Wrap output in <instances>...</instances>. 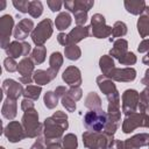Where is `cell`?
<instances>
[{"label": "cell", "mask_w": 149, "mask_h": 149, "mask_svg": "<svg viewBox=\"0 0 149 149\" xmlns=\"http://www.w3.org/2000/svg\"><path fill=\"white\" fill-rule=\"evenodd\" d=\"M21 123L23 126L26 136L29 139H37L41 134H43V123L38 121V113L35 108L23 112Z\"/></svg>", "instance_id": "6da1fadb"}, {"label": "cell", "mask_w": 149, "mask_h": 149, "mask_svg": "<svg viewBox=\"0 0 149 149\" xmlns=\"http://www.w3.org/2000/svg\"><path fill=\"white\" fill-rule=\"evenodd\" d=\"M113 140V136L107 135L104 132L86 130L83 133V143L87 149H108Z\"/></svg>", "instance_id": "7a4b0ae2"}, {"label": "cell", "mask_w": 149, "mask_h": 149, "mask_svg": "<svg viewBox=\"0 0 149 149\" xmlns=\"http://www.w3.org/2000/svg\"><path fill=\"white\" fill-rule=\"evenodd\" d=\"M108 118L107 112L101 109L98 111H88L84 115V127L90 132H104Z\"/></svg>", "instance_id": "3957f363"}, {"label": "cell", "mask_w": 149, "mask_h": 149, "mask_svg": "<svg viewBox=\"0 0 149 149\" xmlns=\"http://www.w3.org/2000/svg\"><path fill=\"white\" fill-rule=\"evenodd\" d=\"M54 31L52 21L50 19H43L41 22L37 23V26L34 28L31 33V40L36 47L44 45V43L51 37Z\"/></svg>", "instance_id": "277c9868"}, {"label": "cell", "mask_w": 149, "mask_h": 149, "mask_svg": "<svg viewBox=\"0 0 149 149\" xmlns=\"http://www.w3.org/2000/svg\"><path fill=\"white\" fill-rule=\"evenodd\" d=\"M149 128V115L142 112H136L127 115L122 121V132L125 134H130L137 128Z\"/></svg>", "instance_id": "5b68a950"}, {"label": "cell", "mask_w": 149, "mask_h": 149, "mask_svg": "<svg viewBox=\"0 0 149 149\" xmlns=\"http://www.w3.org/2000/svg\"><path fill=\"white\" fill-rule=\"evenodd\" d=\"M64 130L65 129L59 123H57L51 116L47 118L43 121V139H44L45 143L62 141Z\"/></svg>", "instance_id": "8992f818"}, {"label": "cell", "mask_w": 149, "mask_h": 149, "mask_svg": "<svg viewBox=\"0 0 149 149\" xmlns=\"http://www.w3.org/2000/svg\"><path fill=\"white\" fill-rule=\"evenodd\" d=\"M91 35L95 38H107L112 35V27L106 24V19L102 14L95 13L91 17Z\"/></svg>", "instance_id": "52a82bcc"}, {"label": "cell", "mask_w": 149, "mask_h": 149, "mask_svg": "<svg viewBox=\"0 0 149 149\" xmlns=\"http://www.w3.org/2000/svg\"><path fill=\"white\" fill-rule=\"evenodd\" d=\"M122 113L127 116L139 111L140 93L136 90L128 88L122 93Z\"/></svg>", "instance_id": "ba28073f"}, {"label": "cell", "mask_w": 149, "mask_h": 149, "mask_svg": "<svg viewBox=\"0 0 149 149\" xmlns=\"http://www.w3.org/2000/svg\"><path fill=\"white\" fill-rule=\"evenodd\" d=\"M12 33H14V19L9 14H5L0 17V45L2 49H7Z\"/></svg>", "instance_id": "9c48e42d"}, {"label": "cell", "mask_w": 149, "mask_h": 149, "mask_svg": "<svg viewBox=\"0 0 149 149\" xmlns=\"http://www.w3.org/2000/svg\"><path fill=\"white\" fill-rule=\"evenodd\" d=\"M108 101L107 107V118L108 121H112L114 123H120L121 121V109H120V94L119 91L114 92L113 94L106 97Z\"/></svg>", "instance_id": "30bf717a"}, {"label": "cell", "mask_w": 149, "mask_h": 149, "mask_svg": "<svg viewBox=\"0 0 149 149\" xmlns=\"http://www.w3.org/2000/svg\"><path fill=\"white\" fill-rule=\"evenodd\" d=\"M3 135L10 143H16L22 140H24L26 133L23 129V126L19 121H10L5 128H3Z\"/></svg>", "instance_id": "8fae6325"}, {"label": "cell", "mask_w": 149, "mask_h": 149, "mask_svg": "<svg viewBox=\"0 0 149 149\" xmlns=\"http://www.w3.org/2000/svg\"><path fill=\"white\" fill-rule=\"evenodd\" d=\"M6 51V55L10 58H19V57H27L29 55V52H31V47L28 42H24V41H13L8 44L7 49L5 50Z\"/></svg>", "instance_id": "7c38bea8"}, {"label": "cell", "mask_w": 149, "mask_h": 149, "mask_svg": "<svg viewBox=\"0 0 149 149\" xmlns=\"http://www.w3.org/2000/svg\"><path fill=\"white\" fill-rule=\"evenodd\" d=\"M34 66H35V64H34V62L31 61L30 57H24L19 62L17 72L20 74V78H19L20 83L27 84V85L31 84V81L34 80L33 79V74L35 72Z\"/></svg>", "instance_id": "4fadbf2b"}, {"label": "cell", "mask_w": 149, "mask_h": 149, "mask_svg": "<svg viewBox=\"0 0 149 149\" xmlns=\"http://www.w3.org/2000/svg\"><path fill=\"white\" fill-rule=\"evenodd\" d=\"M106 77L112 79L113 81L130 83V81L135 80V78H136V70L132 66H129V68H114Z\"/></svg>", "instance_id": "5bb4252c"}, {"label": "cell", "mask_w": 149, "mask_h": 149, "mask_svg": "<svg viewBox=\"0 0 149 149\" xmlns=\"http://www.w3.org/2000/svg\"><path fill=\"white\" fill-rule=\"evenodd\" d=\"M34 28H35V27H34L33 20L23 17V19H21V20L19 21V23L15 26L13 36H14V38H15L16 41H24V40L28 37V35L33 33Z\"/></svg>", "instance_id": "9a60e30c"}, {"label": "cell", "mask_w": 149, "mask_h": 149, "mask_svg": "<svg viewBox=\"0 0 149 149\" xmlns=\"http://www.w3.org/2000/svg\"><path fill=\"white\" fill-rule=\"evenodd\" d=\"M2 91L7 95V98L17 100L19 97L23 95L24 88H23V86L19 81L8 78V79H5L2 81Z\"/></svg>", "instance_id": "2e32d148"}, {"label": "cell", "mask_w": 149, "mask_h": 149, "mask_svg": "<svg viewBox=\"0 0 149 149\" xmlns=\"http://www.w3.org/2000/svg\"><path fill=\"white\" fill-rule=\"evenodd\" d=\"M62 79L65 84H68L70 87H74V86H80L81 85V72L80 70L74 66H68L63 74H62Z\"/></svg>", "instance_id": "e0dca14e"}, {"label": "cell", "mask_w": 149, "mask_h": 149, "mask_svg": "<svg viewBox=\"0 0 149 149\" xmlns=\"http://www.w3.org/2000/svg\"><path fill=\"white\" fill-rule=\"evenodd\" d=\"M125 149H140L149 146V133H140L123 141Z\"/></svg>", "instance_id": "ac0fdd59"}, {"label": "cell", "mask_w": 149, "mask_h": 149, "mask_svg": "<svg viewBox=\"0 0 149 149\" xmlns=\"http://www.w3.org/2000/svg\"><path fill=\"white\" fill-rule=\"evenodd\" d=\"M94 5L93 0H68L64 2L65 8L71 12L72 14H76L78 12H88Z\"/></svg>", "instance_id": "d6986e66"}, {"label": "cell", "mask_w": 149, "mask_h": 149, "mask_svg": "<svg viewBox=\"0 0 149 149\" xmlns=\"http://www.w3.org/2000/svg\"><path fill=\"white\" fill-rule=\"evenodd\" d=\"M91 35V27L90 26H77L68 34L69 44H77L78 42L83 41L84 38Z\"/></svg>", "instance_id": "ffe728a7"}, {"label": "cell", "mask_w": 149, "mask_h": 149, "mask_svg": "<svg viewBox=\"0 0 149 149\" xmlns=\"http://www.w3.org/2000/svg\"><path fill=\"white\" fill-rule=\"evenodd\" d=\"M95 80H97V84H98L99 90H100L106 97H108V95H111V94H113L114 92L118 91V90H116V86H115V84H114V81H113L112 79L107 78V77L104 76V74L98 76Z\"/></svg>", "instance_id": "44dd1931"}, {"label": "cell", "mask_w": 149, "mask_h": 149, "mask_svg": "<svg viewBox=\"0 0 149 149\" xmlns=\"http://www.w3.org/2000/svg\"><path fill=\"white\" fill-rule=\"evenodd\" d=\"M1 114L3 118L8 119V120H13L16 114H17V102L15 99H10V98H6L2 107H1Z\"/></svg>", "instance_id": "7402d4cb"}, {"label": "cell", "mask_w": 149, "mask_h": 149, "mask_svg": "<svg viewBox=\"0 0 149 149\" xmlns=\"http://www.w3.org/2000/svg\"><path fill=\"white\" fill-rule=\"evenodd\" d=\"M126 52H128V42L125 38H118L114 41L113 47L109 50V56L119 61Z\"/></svg>", "instance_id": "603a6c76"}, {"label": "cell", "mask_w": 149, "mask_h": 149, "mask_svg": "<svg viewBox=\"0 0 149 149\" xmlns=\"http://www.w3.org/2000/svg\"><path fill=\"white\" fill-rule=\"evenodd\" d=\"M136 27H137V31H139L140 36L143 40L147 36H149V6H147L144 12L140 15Z\"/></svg>", "instance_id": "cb8c5ba5"}, {"label": "cell", "mask_w": 149, "mask_h": 149, "mask_svg": "<svg viewBox=\"0 0 149 149\" xmlns=\"http://www.w3.org/2000/svg\"><path fill=\"white\" fill-rule=\"evenodd\" d=\"M123 6L126 10L133 15H141L147 7L144 0H125Z\"/></svg>", "instance_id": "d4e9b609"}, {"label": "cell", "mask_w": 149, "mask_h": 149, "mask_svg": "<svg viewBox=\"0 0 149 149\" xmlns=\"http://www.w3.org/2000/svg\"><path fill=\"white\" fill-rule=\"evenodd\" d=\"M63 65V56L59 51H55L49 57V72L56 78L61 66Z\"/></svg>", "instance_id": "484cf974"}, {"label": "cell", "mask_w": 149, "mask_h": 149, "mask_svg": "<svg viewBox=\"0 0 149 149\" xmlns=\"http://www.w3.org/2000/svg\"><path fill=\"white\" fill-rule=\"evenodd\" d=\"M33 79H34V81H35L38 86H43V85L49 84L51 80H54L55 77L49 72V70H41V69H37V70H35V72H34V74H33Z\"/></svg>", "instance_id": "4316f807"}, {"label": "cell", "mask_w": 149, "mask_h": 149, "mask_svg": "<svg viewBox=\"0 0 149 149\" xmlns=\"http://www.w3.org/2000/svg\"><path fill=\"white\" fill-rule=\"evenodd\" d=\"M85 107L88 108L90 111H98L101 109V98L99 97L98 93L95 92H90L86 98H85V102H84Z\"/></svg>", "instance_id": "83f0119b"}, {"label": "cell", "mask_w": 149, "mask_h": 149, "mask_svg": "<svg viewBox=\"0 0 149 149\" xmlns=\"http://www.w3.org/2000/svg\"><path fill=\"white\" fill-rule=\"evenodd\" d=\"M71 22H72V17L71 15L68 13V12H61L57 16H56V20H55V26H56V29L62 31V30H65L66 28H69L71 26Z\"/></svg>", "instance_id": "f1b7e54d"}, {"label": "cell", "mask_w": 149, "mask_h": 149, "mask_svg": "<svg viewBox=\"0 0 149 149\" xmlns=\"http://www.w3.org/2000/svg\"><path fill=\"white\" fill-rule=\"evenodd\" d=\"M99 68H100L102 74L104 76H107L115 68L114 59L109 55H102L100 57V59H99Z\"/></svg>", "instance_id": "f546056e"}, {"label": "cell", "mask_w": 149, "mask_h": 149, "mask_svg": "<svg viewBox=\"0 0 149 149\" xmlns=\"http://www.w3.org/2000/svg\"><path fill=\"white\" fill-rule=\"evenodd\" d=\"M45 57H47V48L44 45L35 47L33 49L31 54H30V58H31V61L34 62L35 65L42 64L45 61Z\"/></svg>", "instance_id": "4dcf8cb0"}, {"label": "cell", "mask_w": 149, "mask_h": 149, "mask_svg": "<svg viewBox=\"0 0 149 149\" xmlns=\"http://www.w3.org/2000/svg\"><path fill=\"white\" fill-rule=\"evenodd\" d=\"M64 55L70 61H78L81 56V50L77 44H69L64 47Z\"/></svg>", "instance_id": "1f68e13d"}, {"label": "cell", "mask_w": 149, "mask_h": 149, "mask_svg": "<svg viewBox=\"0 0 149 149\" xmlns=\"http://www.w3.org/2000/svg\"><path fill=\"white\" fill-rule=\"evenodd\" d=\"M42 92V87L38 85H27V87L23 91V97L26 99L36 101L40 98V94Z\"/></svg>", "instance_id": "d6a6232c"}, {"label": "cell", "mask_w": 149, "mask_h": 149, "mask_svg": "<svg viewBox=\"0 0 149 149\" xmlns=\"http://www.w3.org/2000/svg\"><path fill=\"white\" fill-rule=\"evenodd\" d=\"M78 148V140L77 136L72 133L66 134L62 139V149H77Z\"/></svg>", "instance_id": "836d02e7"}, {"label": "cell", "mask_w": 149, "mask_h": 149, "mask_svg": "<svg viewBox=\"0 0 149 149\" xmlns=\"http://www.w3.org/2000/svg\"><path fill=\"white\" fill-rule=\"evenodd\" d=\"M58 97L57 94L55 93V91H48L44 93V97H43V102H44V106L48 108V109H52L57 106L58 104Z\"/></svg>", "instance_id": "e575fe53"}, {"label": "cell", "mask_w": 149, "mask_h": 149, "mask_svg": "<svg viewBox=\"0 0 149 149\" xmlns=\"http://www.w3.org/2000/svg\"><path fill=\"white\" fill-rule=\"evenodd\" d=\"M29 15L31 17H40L43 13V5L40 0H33L30 1V5H29V10H28Z\"/></svg>", "instance_id": "d590c367"}, {"label": "cell", "mask_w": 149, "mask_h": 149, "mask_svg": "<svg viewBox=\"0 0 149 149\" xmlns=\"http://www.w3.org/2000/svg\"><path fill=\"white\" fill-rule=\"evenodd\" d=\"M128 28L127 24L122 21H116L112 27V36L113 37H122L127 34Z\"/></svg>", "instance_id": "8d00e7d4"}, {"label": "cell", "mask_w": 149, "mask_h": 149, "mask_svg": "<svg viewBox=\"0 0 149 149\" xmlns=\"http://www.w3.org/2000/svg\"><path fill=\"white\" fill-rule=\"evenodd\" d=\"M51 118L57 122V123H59L65 130L69 128V122H68V115H66V113H64L63 111H56L52 115H51Z\"/></svg>", "instance_id": "74e56055"}, {"label": "cell", "mask_w": 149, "mask_h": 149, "mask_svg": "<svg viewBox=\"0 0 149 149\" xmlns=\"http://www.w3.org/2000/svg\"><path fill=\"white\" fill-rule=\"evenodd\" d=\"M136 61H137V58H136L135 54L132 52V51H128V52H126V54L119 59V63H120L121 65H127V68H129V65H134V64L136 63Z\"/></svg>", "instance_id": "f35d334b"}, {"label": "cell", "mask_w": 149, "mask_h": 149, "mask_svg": "<svg viewBox=\"0 0 149 149\" xmlns=\"http://www.w3.org/2000/svg\"><path fill=\"white\" fill-rule=\"evenodd\" d=\"M61 102H62L63 107H64L68 112H74V111H76V101H74L72 98H70V97L68 95V93H66L64 97L61 98Z\"/></svg>", "instance_id": "ab89813d"}, {"label": "cell", "mask_w": 149, "mask_h": 149, "mask_svg": "<svg viewBox=\"0 0 149 149\" xmlns=\"http://www.w3.org/2000/svg\"><path fill=\"white\" fill-rule=\"evenodd\" d=\"M12 3L20 13H28V10H29L30 1H28V0H13Z\"/></svg>", "instance_id": "60d3db41"}, {"label": "cell", "mask_w": 149, "mask_h": 149, "mask_svg": "<svg viewBox=\"0 0 149 149\" xmlns=\"http://www.w3.org/2000/svg\"><path fill=\"white\" fill-rule=\"evenodd\" d=\"M68 95L70 97V98H72L74 101H78V100H80L81 99V97H83V90L80 88V86H74V87H70L69 90H68Z\"/></svg>", "instance_id": "b9f144b4"}, {"label": "cell", "mask_w": 149, "mask_h": 149, "mask_svg": "<svg viewBox=\"0 0 149 149\" xmlns=\"http://www.w3.org/2000/svg\"><path fill=\"white\" fill-rule=\"evenodd\" d=\"M17 65H19V63H16V61H15L14 58L7 57V58H5V61H3L5 70L8 71V72H15V71H17Z\"/></svg>", "instance_id": "7bdbcfd3"}, {"label": "cell", "mask_w": 149, "mask_h": 149, "mask_svg": "<svg viewBox=\"0 0 149 149\" xmlns=\"http://www.w3.org/2000/svg\"><path fill=\"white\" fill-rule=\"evenodd\" d=\"M74 15V22L77 23V26H84L85 22L87 21V13L86 12H78Z\"/></svg>", "instance_id": "ee69618b"}, {"label": "cell", "mask_w": 149, "mask_h": 149, "mask_svg": "<svg viewBox=\"0 0 149 149\" xmlns=\"http://www.w3.org/2000/svg\"><path fill=\"white\" fill-rule=\"evenodd\" d=\"M47 5H48L49 9L55 13V12H59V10H61L63 2L59 1V0H48V1H47Z\"/></svg>", "instance_id": "f6af8a7d"}, {"label": "cell", "mask_w": 149, "mask_h": 149, "mask_svg": "<svg viewBox=\"0 0 149 149\" xmlns=\"http://www.w3.org/2000/svg\"><path fill=\"white\" fill-rule=\"evenodd\" d=\"M141 105H149V86H147L140 93V102Z\"/></svg>", "instance_id": "bcb514c9"}, {"label": "cell", "mask_w": 149, "mask_h": 149, "mask_svg": "<svg viewBox=\"0 0 149 149\" xmlns=\"http://www.w3.org/2000/svg\"><path fill=\"white\" fill-rule=\"evenodd\" d=\"M30 149H47V144L43 137H37V140L34 142V144L30 147Z\"/></svg>", "instance_id": "7dc6e473"}, {"label": "cell", "mask_w": 149, "mask_h": 149, "mask_svg": "<svg viewBox=\"0 0 149 149\" xmlns=\"http://www.w3.org/2000/svg\"><path fill=\"white\" fill-rule=\"evenodd\" d=\"M30 108H35V105H34V101L33 100H29V99H23L21 101V109L24 112L27 109H30Z\"/></svg>", "instance_id": "c3c4849f"}, {"label": "cell", "mask_w": 149, "mask_h": 149, "mask_svg": "<svg viewBox=\"0 0 149 149\" xmlns=\"http://www.w3.org/2000/svg\"><path fill=\"white\" fill-rule=\"evenodd\" d=\"M148 50H149V40H148V38H144V40H142V42L139 44L137 51L142 54V52H148Z\"/></svg>", "instance_id": "681fc988"}, {"label": "cell", "mask_w": 149, "mask_h": 149, "mask_svg": "<svg viewBox=\"0 0 149 149\" xmlns=\"http://www.w3.org/2000/svg\"><path fill=\"white\" fill-rule=\"evenodd\" d=\"M108 149H125L123 141L114 139V140L112 141V143L109 144V148H108Z\"/></svg>", "instance_id": "f907efd6"}, {"label": "cell", "mask_w": 149, "mask_h": 149, "mask_svg": "<svg viewBox=\"0 0 149 149\" xmlns=\"http://www.w3.org/2000/svg\"><path fill=\"white\" fill-rule=\"evenodd\" d=\"M57 41H58V43H59V44H62V45H64V47L69 45L68 34H65V33H59V34L57 35Z\"/></svg>", "instance_id": "816d5d0a"}, {"label": "cell", "mask_w": 149, "mask_h": 149, "mask_svg": "<svg viewBox=\"0 0 149 149\" xmlns=\"http://www.w3.org/2000/svg\"><path fill=\"white\" fill-rule=\"evenodd\" d=\"M66 92H68V88H66L65 86H57V87H56V90H55V93L57 94V97H58V98L64 97V95L66 94Z\"/></svg>", "instance_id": "f5cc1de1"}, {"label": "cell", "mask_w": 149, "mask_h": 149, "mask_svg": "<svg viewBox=\"0 0 149 149\" xmlns=\"http://www.w3.org/2000/svg\"><path fill=\"white\" fill-rule=\"evenodd\" d=\"M47 149H62V141H55V142H49L45 143Z\"/></svg>", "instance_id": "db71d44e"}, {"label": "cell", "mask_w": 149, "mask_h": 149, "mask_svg": "<svg viewBox=\"0 0 149 149\" xmlns=\"http://www.w3.org/2000/svg\"><path fill=\"white\" fill-rule=\"evenodd\" d=\"M141 84H143V85H146V86H149V68L146 70L144 76H143V78L141 79Z\"/></svg>", "instance_id": "11a10c76"}, {"label": "cell", "mask_w": 149, "mask_h": 149, "mask_svg": "<svg viewBox=\"0 0 149 149\" xmlns=\"http://www.w3.org/2000/svg\"><path fill=\"white\" fill-rule=\"evenodd\" d=\"M142 62H143V64H146V65H149V50H148V52L146 54V56H143V58H142Z\"/></svg>", "instance_id": "9f6ffc18"}, {"label": "cell", "mask_w": 149, "mask_h": 149, "mask_svg": "<svg viewBox=\"0 0 149 149\" xmlns=\"http://www.w3.org/2000/svg\"><path fill=\"white\" fill-rule=\"evenodd\" d=\"M5 7H6V1H1V5H0V10L5 9Z\"/></svg>", "instance_id": "6f0895ef"}, {"label": "cell", "mask_w": 149, "mask_h": 149, "mask_svg": "<svg viewBox=\"0 0 149 149\" xmlns=\"http://www.w3.org/2000/svg\"><path fill=\"white\" fill-rule=\"evenodd\" d=\"M0 149H5V147H1V148H0Z\"/></svg>", "instance_id": "680465c9"}, {"label": "cell", "mask_w": 149, "mask_h": 149, "mask_svg": "<svg viewBox=\"0 0 149 149\" xmlns=\"http://www.w3.org/2000/svg\"><path fill=\"white\" fill-rule=\"evenodd\" d=\"M17 149H22V148H17Z\"/></svg>", "instance_id": "91938a15"}, {"label": "cell", "mask_w": 149, "mask_h": 149, "mask_svg": "<svg viewBox=\"0 0 149 149\" xmlns=\"http://www.w3.org/2000/svg\"><path fill=\"white\" fill-rule=\"evenodd\" d=\"M148 147H149V146H148Z\"/></svg>", "instance_id": "94428289"}]
</instances>
